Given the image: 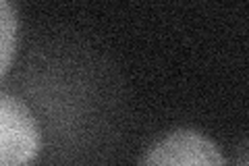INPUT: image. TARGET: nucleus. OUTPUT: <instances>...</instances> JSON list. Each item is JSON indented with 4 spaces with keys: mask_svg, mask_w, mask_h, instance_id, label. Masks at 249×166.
<instances>
[{
    "mask_svg": "<svg viewBox=\"0 0 249 166\" xmlns=\"http://www.w3.org/2000/svg\"><path fill=\"white\" fill-rule=\"evenodd\" d=\"M42 149V129L21 98L0 92V166H31Z\"/></svg>",
    "mask_w": 249,
    "mask_h": 166,
    "instance_id": "f257e3e1",
    "label": "nucleus"
},
{
    "mask_svg": "<svg viewBox=\"0 0 249 166\" xmlns=\"http://www.w3.org/2000/svg\"><path fill=\"white\" fill-rule=\"evenodd\" d=\"M142 166H229L214 139L197 129H175L147 149Z\"/></svg>",
    "mask_w": 249,
    "mask_h": 166,
    "instance_id": "f03ea898",
    "label": "nucleus"
},
{
    "mask_svg": "<svg viewBox=\"0 0 249 166\" xmlns=\"http://www.w3.org/2000/svg\"><path fill=\"white\" fill-rule=\"evenodd\" d=\"M17 39H19V13L11 2L0 0V77L9 71L15 58Z\"/></svg>",
    "mask_w": 249,
    "mask_h": 166,
    "instance_id": "7ed1b4c3",
    "label": "nucleus"
}]
</instances>
